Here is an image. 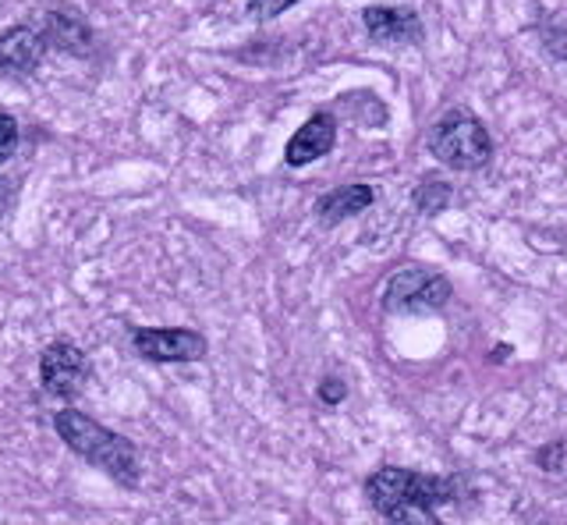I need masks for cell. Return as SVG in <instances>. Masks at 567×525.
Returning a JSON list of instances; mask_svg holds the SVG:
<instances>
[{
    "label": "cell",
    "mask_w": 567,
    "mask_h": 525,
    "mask_svg": "<svg viewBox=\"0 0 567 525\" xmlns=\"http://www.w3.org/2000/svg\"><path fill=\"white\" fill-rule=\"evenodd\" d=\"M362 490L372 512H380L390 525H443L436 512L465 494V480L404 465H380L365 476Z\"/></svg>",
    "instance_id": "cell-1"
},
{
    "label": "cell",
    "mask_w": 567,
    "mask_h": 525,
    "mask_svg": "<svg viewBox=\"0 0 567 525\" xmlns=\"http://www.w3.org/2000/svg\"><path fill=\"white\" fill-rule=\"evenodd\" d=\"M53 430H58L61 441L75 451L82 462L96 465L121 486H138L142 480L138 447L124 433L106 430L93 415H85L79 409H61L53 415Z\"/></svg>",
    "instance_id": "cell-2"
},
{
    "label": "cell",
    "mask_w": 567,
    "mask_h": 525,
    "mask_svg": "<svg viewBox=\"0 0 567 525\" xmlns=\"http://www.w3.org/2000/svg\"><path fill=\"white\" fill-rule=\"evenodd\" d=\"M425 146H430L433 161H440L451 171H465V174L489 167L496 153L486 125L465 107H454L443 114L430 128V135H425Z\"/></svg>",
    "instance_id": "cell-3"
},
{
    "label": "cell",
    "mask_w": 567,
    "mask_h": 525,
    "mask_svg": "<svg viewBox=\"0 0 567 525\" xmlns=\"http://www.w3.org/2000/svg\"><path fill=\"white\" fill-rule=\"evenodd\" d=\"M454 285L447 274L419 267V262H408L390 274V281L383 288V312L398 317V312H440L451 302Z\"/></svg>",
    "instance_id": "cell-4"
},
{
    "label": "cell",
    "mask_w": 567,
    "mask_h": 525,
    "mask_svg": "<svg viewBox=\"0 0 567 525\" xmlns=\"http://www.w3.org/2000/svg\"><path fill=\"white\" fill-rule=\"evenodd\" d=\"M132 348L146 362H203L209 341L192 327H138Z\"/></svg>",
    "instance_id": "cell-5"
},
{
    "label": "cell",
    "mask_w": 567,
    "mask_h": 525,
    "mask_svg": "<svg viewBox=\"0 0 567 525\" xmlns=\"http://www.w3.org/2000/svg\"><path fill=\"white\" fill-rule=\"evenodd\" d=\"M89 380V359L79 344L53 341L40 356V383L53 398H75Z\"/></svg>",
    "instance_id": "cell-6"
},
{
    "label": "cell",
    "mask_w": 567,
    "mask_h": 525,
    "mask_svg": "<svg viewBox=\"0 0 567 525\" xmlns=\"http://www.w3.org/2000/svg\"><path fill=\"white\" fill-rule=\"evenodd\" d=\"M362 25L383 47H419L425 40V25L419 11L394 8V4H369L362 11Z\"/></svg>",
    "instance_id": "cell-7"
},
{
    "label": "cell",
    "mask_w": 567,
    "mask_h": 525,
    "mask_svg": "<svg viewBox=\"0 0 567 525\" xmlns=\"http://www.w3.org/2000/svg\"><path fill=\"white\" fill-rule=\"evenodd\" d=\"M333 146H337V117L330 111H319L288 138V146H284V164L309 167L316 161H323L327 153H333Z\"/></svg>",
    "instance_id": "cell-8"
},
{
    "label": "cell",
    "mask_w": 567,
    "mask_h": 525,
    "mask_svg": "<svg viewBox=\"0 0 567 525\" xmlns=\"http://www.w3.org/2000/svg\"><path fill=\"white\" fill-rule=\"evenodd\" d=\"M47 54V37L40 29L14 25L0 32V72L4 75H32L43 64Z\"/></svg>",
    "instance_id": "cell-9"
},
{
    "label": "cell",
    "mask_w": 567,
    "mask_h": 525,
    "mask_svg": "<svg viewBox=\"0 0 567 525\" xmlns=\"http://www.w3.org/2000/svg\"><path fill=\"white\" fill-rule=\"evenodd\" d=\"M372 203H377V188H372V185H365V182L337 185V188L323 192V196L312 203V217L323 227H337V224H344L348 217L365 214Z\"/></svg>",
    "instance_id": "cell-10"
},
{
    "label": "cell",
    "mask_w": 567,
    "mask_h": 525,
    "mask_svg": "<svg viewBox=\"0 0 567 525\" xmlns=\"http://www.w3.org/2000/svg\"><path fill=\"white\" fill-rule=\"evenodd\" d=\"M412 203L422 217H440L454 203V185L447 178H440V174H425L412 192Z\"/></svg>",
    "instance_id": "cell-11"
},
{
    "label": "cell",
    "mask_w": 567,
    "mask_h": 525,
    "mask_svg": "<svg viewBox=\"0 0 567 525\" xmlns=\"http://www.w3.org/2000/svg\"><path fill=\"white\" fill-rule=\"evenodd\" d=\"M50 32L58 37L68 50H75V54H85V47H89V29L79 22V19H68V14H50L47 19Z\"/></svg>",
    "instance_id": "cell-12"
},
{
    "label": "cell",
    "mask_w": 567,
    "mask_h": 525,
    "mask_svg": "<svg viewBox=\"0 0 567 525\" xmlns=\"http://www.w3.org/2000/svg\"><path fill=\"white\" fill-rule=\"evenodd\" d=\"M539 40L546 47V54H554L557 61H567V19H546L539 25Z\"/></svg>",
    "instance_id": "cell-13"
},
{
    "label": "cell",
    "mask_w": 567,
    "mask_h": 525,
    "mask_svg": "<svg viewBox=\"0 0 567 525\" xmlns=\"http://www.w3.org/2000/svg\"><path fill=\"white\" fill-rule=\"evenodd\" d=\"M295 4H298V0H248V19H252V22H270V19H277V14H284Z\"/></svg>",
    "instance_id": "cell-14"
},
{
    "label": "cell",
    "mask_w": 567,
    "mask_h": 525,
    "mask_svg": "<svg viewBox=\"0 0 567 525\" xmlns=\"http://www.w3.org/2000/svg\"><path fill=\"white\" fill-rule=\"evenodd\" d=\"M14 150H18V121L8 111H0V164L11 161Z\"/></svg>",
    "instance_id": "cell-15"
},
{
    "label": "cell",
    "mask_w": 567,
    "mask_h": 525,
    "mask_svg": "<svg viewBox=\"0 0 567 525\" xmlns=\"http://www.w3.org/2000/svg\"><path fill=\"white\" fill-rule=\"evenodd\" d=\"M316 398L323 401V405H341V401L348 398V383H344L341 377L327 373L323 380H319V388H316Z\"/></svg>",
    "instance_id": "cell-16"
},
{
    "label": "cell",
    "mask_w": 567,
    "mask_h": 525,
    "mask_svg": "<svg viewBox=\"0 0 567 525\" xmlns=\"http://www.w3.org/2000/svg\"><path fill=\"white\" fill-rule=\"evenodd\" d=\"M536 465L546 469V472H560V469H564V444L557 441V444H549V447L536 451Z\"/></svg>",
    "instance_id": "cell-17"
},
{
    "label": "cell",
    "mask_w": 567,
    "mask_h": 525,
    "mask_svg": "<svg viewBox=\"0 0 567 525\" xmlns=\"http://www.w3.org/2000/svg\"><path fill=\"white\" fill-rule=\"evenodd\" d=\"M507 352H511V348H507V344H501V348H496V352H493V362H496V366H501Z\"/></svg>",
    "instance_id": "cell-18"
}]
</instances>
